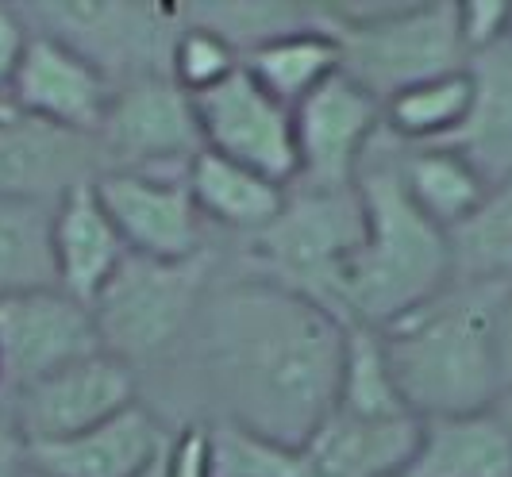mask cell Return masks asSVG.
Segmentation results:
<instances>
[{"instance_id":"6da1fadb","label":"cell","mask_w":512,"mask_h":477,"mask_svg":"<svg viewBox=\"0 0 512 477\" xmlns=\"http://www.w3.org/2000/svg\"><path fill=\"white\" fill-rule=\"evenodd\" d=\"M347 324L320 304L251 274L216 277L174 354L212 401V424H231L305 447L328 420L339 389Z\"/></svg>"},{"instance_id":"7a4b0ae2","label":"cell","mask_w":512,"mask_h":477,"mask_svg":"<svg viewBox=\"0 0 512 477\" xmlns=\"http://www.w3.org/2000/svg\"><path fill=\"white\" fill-rule=\"evenodd\" d=\"M509 281H451L401 320L378 327L401 401L416 420L486 412L501 401L493 327Z\"/></svg>"},{"instance_id":"3957f363","label":"cell","mask_w":512,"mask_h":477,"mask_svg":"<svg viewBox=\"0 0 512 477\" xmlns=\"http://www.w3.org/2000/svg\"><path fill=\"white\" fill-rule=\"evenodd\" d=\"M362 201V243L351 270L343 312L347 327H385L451 285L447 231L409 201L397 174V139L378 131L355 177Z\"/></svg>"},{"instance_id":"277c9868","label":"cell","mask_w":512,"mask_h":477,"mask_svg":"<svg viewBox=\"0 0 512 477\" xmlns=\"http://www.w3.org/2000/svg\"><path fill=\"white\" fill-rule=\"evenodd\" d=\"M359 189H289L270 227L243 239L239 274L274 281L347 324V270L362 243Z\"/></svg>"},{"instance_id":"5b68a950","label":"cell","mask_w":512,"mask_h":477,"mask_svg":"<svg viewBox=\"0 0 512 477\" xmlns=\"http://www.w3.org/2000/svg\"><path fill=\"white\" fill-rule=\"evenodd\" d=\"M212 281H216L212 251L178 262L128 254L124 266L97 293V301L89 304L101 351L128 362L135 374L139 366L174 358L205 304Z\"/></svg>"},{"instance_id":"8992f818","label":"cell","mask_w":512,"mask_h":477,"mask_svg":"<svg viewBox=\"0 0 512 477\" xmlns=\"http://www.w3.org/2000/svg\"><path fill=\"white\" fill-rule=\"evenodd\" d=\"M324 31H332L343 51V74L382 104L409 85L466 70L470 62L459 39V0L385 8L370 20L347 16Z\"/></svg>"},{"instance_id":"52a82bcc","label":"cell","mask_w":512,"mask_h":477,"mask_svg":"<svg viewBox=\"0 0 512 477\" xmlns=\"http://www.w3.org/2000/svg\"><path fill=\"white\" fill-rule=\"evenodd\" d=\"M104 170L135 174H178L205 151L193 97L178 89L170 74H147L116 85L101 131L93 135Z\"/></svg>"},{"instance_id":"ba28073f","label":"cell","mask_w":512,"mask_h":477,"mask_svg":"<svg viewBox=\"0 0 512 477\" xmlns=\"http://www.w3.org/2000/svg\"><path fill=\"white\" fill-rule=\"evenodd\" d=\"M378 131H382V101L339 70L293 108V143H297L293 185L351 189Z\"/></svg>"},{"instance_id":"9c48e42d","label":"cell","mask_w":512,"mask_h":477,"mask_svg":"<svg viewBox=\"0 0 512 477\" xmlns=\"http://www.w3.org/2000/svg\"><path fill=\"white\" fill-rule=\"evenodd\" d=\"M193 112H197L205 151L231 158L285 189L297 181L293 108L274 101L243 66L216 89L197 93Z\"/></svg>"},{"instance_id":"30bf717a","label":"cell","mask_w":512,"mask_h":477,"mask_svg":"<svg viewBox=\"0 0 512 477\" xmlns=\"http://www.w3.org/2000/svg\"><path fill=\"white\" fill-rule=\"evenodd\" d=\"M101 351L89 304L62 289L0 297V389H24L39 377Z\"/></svg>"},{"instance_id":"8fae6325","label":"cell","mask_w":512,"mask_h":477,"mask_svg":"<svg viewBox=\"0 0 512 477\" xmlns=\"http://www.w3.org/2000/svg\"><path fill=\"white\" fill-rule=\"evenodd\" d=\"M12 401L27 443H54L131 408L139 401V374L128 362L97 351L16 389Z\"/></svg>"},{"instance_id":"7c38bea8","label":"cell","mask_w":512,"mask_h":477,"mask_svg":"<svg viewBox=\"0 0 512 477\" xmlns=\"http://www.w3.org/2000/svg\"><path fill=\"white\" fill-rule=\"evenodd\" d=\"M39 16L47 20L43 35H54L81 51L93 66H101L112 85L135 77L166 74L158 70V54H166L178 27H166V8L154 4H43Z\"/></svg>"},{"instance_id":"4fadbf2b","label":"cell","mask_w":512,"mask_h":477,"mask_svg":"<svg viewBox=\"0 0 512 477\" xmlns=\"http://www.w3.org/2000/svg\"><path fill=\"white\" fill-rule=\"evenodd\" d=\"M93 189L131 254L178 262L208 251L205 220L189 197L185 177L104 170L93 177Z\"/></svg>"},{"instance_id":"5bb4252c","label":"cell","mask_w":512,"mask_h":477,"mask_svg":"<svg viewBox=\"0 0 512 477\" xmlns=\"http://www.w3.org/2000/svg\"><path fill=\"white\" fill-rule=\"evenodd\" d=\"M112 93L116 85L104 77L101 66H93L70 43L35 31L27 39L20 70L12 77V89L4 101L24 120H39V124L93 139L101 131Z\"/></svg>"},{"instance_id":"9a60e30c","label":"cell","mask_w":512,"mask_h":477,"mask_svg":"<svg viewBox=\"0 0 512 477\" xmlns=\"http://www.w3.org/2000/svg\"><path fill=\"white\" fill-rule=\"evenodd\" d=\"M97 174V139L24 116L0 124V197L54 204L66 189Z\"/></svg>"},{"instance_id":"2e32d148","label":"cell","mask_w":512,"mask_h":477,"mask_svg":"<svg viewBox=\"0 0 512 477\" xmlns=\"http://www.w3.org/2000/svg\"><path fill=\"white\" fill-rule=\"evenodd\" d=\"M174 439L151 404L135 401L120 416L104 420L70 439L31 443V470L47 477H135L154 462V454Z\"/></svg>"},{"instance_id":"e0dca14e","label":"cell","mask_w":512,"mask_h":477,"mask_svg":"<svg viewBox=\"0 0 512 477\" xmlns=\"http://www.w3.org/2000/svg\"><path fill=\"white\" fill-rule=\"evenodd\" d=\"M51 254L58 289L81 304L97 301V293L108 285V277L116 274L131 254L116 224L108 220L93 181H81L54 201Z\"/></svg>"},{"instance_id":"ac0fdd59","label":"cell","mask_w":512,"mask_h":477,"mask_svg":"<svg viewBox=\"0 0 512 477\" xmlns=\"http://www.w3.org/2000/svg\"><path fill=\"white\" fill-rule=\"evenodd\" d=\"M466 70L474 81L470 112L443 147L459 151L493 189L501 181H512V35L474 54Z\"/></svg>"},{"instance_id":"d6986e66","label":"cell","mask_w":512,"mask_h":477,"mask_svg":"<svg viewBox=\"0 0 512 477\" xmlns=\"http://www.w3.org/2000/svg\"><path fill=\"white\" fill-rule=\"evenodd\" d=\"M420 439L416 416L362 420L328 412V420L308 435L305 454L316 477H401Z\"/></svg>"},{"instance_id":"ffe728a7","label":"cell","mask_w":512,"mask_h":477,"mask_svg":"<svg viewBox=\"0 0 512 477\" xmlns=\"http://www.w3.org/2000/svg\"><path fill=\"white\" fill-rule=\"evenodd\" d=\"M401 477H512V431L497 408L420 420Z\"/></svg>"},{"instance_id":"44dd1931","label":"cell","mask_w":512,"mask_h":477,"mask_svg":"<svg viewBox=\"0 0 512 477\" xmlns=\"http://www.w3.org/2000/svg\"><path fill=\"white\" fill-rule=\"evenodd\" d=\"M185 185H189V197H193L205 224L239 231L243 239H251L262 227L274 224L278 212L285 208V197H289L285 185L212 151H201L189 162Z\"/></svg>"},{"instance_id":"7402d4cb","label":"cell","mask_w":512,"mask_h":477,"mask_svg":"<svg viewBox=\"0 0 512 477\" xmlns=\"http://www.w3.org/2000/svg\"><path fill=\"white\" fill-rule=\"evenodd\" d=\"M243 70L255 77L274 101L297 108L308 93H316L328 77L343 70V51H339L332 31H324V27L278 31L243 51Z\"/></svg>"},{"instance_id":"603a6c76","label":"cell","mask_w":512,"mask_h":477,"mask_svg":"<svg viewBox=\"0 0 512 477\" xmlns=\"http://www.w3.org/2000/svg\"><path fill=\"white\" fill-rule=\"evenodd\" d=\"M397 174H401L409 201L420 208V216H428L439 231L462 224L489 193L482 174L459 151H451L443 143L439 147L397 143Z\"/></svg>"},{"instance_id":"cb8c5ba5","label":"cell","mask_w":512,"mask_h":477,"mask_svg":"<svg viewBox=\"0 0 512 477\" xmlns=\"http://www.w3.org/2000/svg\"><path fill=\"white\" fill-rule=\"evenodd\" d=\"M470 97H474L470 70L420 81L382 104V127L405 147H436L462 127L470 112Z\"/></svg>"},{"instance_id":"d4e9b609","label":"cell","mask_w":512,"mask_h":477,"mask_svg":"<svg viewBox=\"0 0 512 477\" xmlns=\"http://www.w3.org/2000/svg\"><path fill=\"white\" fill-rule=\"evenodd\" d=\"M451 281H509L512 277V181L493 185L482 204L447 231Z\"/></svg>"},{"instance_id":"484cf974","label":"cell","mask_w":512,"mask_h":477,"mask_svg":"<svg viewBox=\"0 0 512 477\" xmlns=\"http://www.w3.org/2000/svg\"><path fill=\"white\" fill-rule=\"evenodd\" d=\"M54 204L0 197V297L58 289L51 254Z\"/></svg>"},{"instance_id":"4316f807","label":"cell","mask_w":512,"mask_h":477,"mask_svg":"<svg viewBox=\"0 0 512 477\" xmlns=\"http://www.w3.org/2000/svg\"><path fill=\"white\" fill-rule=\"evenodd\" d=\"M335 412L362 416V420L412 416L405 401H401V389H397L389 358H385L382 335L374 327H347L339 389H335Z\"/></svg>"},{"instance_id":"83f0119b","label":"cell","mask_w":512,"mask_h":477,"mask_svg":"<svg viewBox=\"0 0 512 477\" xmlns=\"http://www.w3.org/2000/svg\"><path fill=\"white\" fill-rule=\"evenodd\" d=\"M212 477H316L305 447H285L231 424L208 427Z\"/></svg>"},{"instance_id":"f1b7e54d","label":"cell","mask_w":512,"mask_h":477,"mask_svg":"<svg viewBox=\"0 0 512 477\" xmlns=\"http://www.w3.org/2000/svg\"><path fill=\"white\" fill-rule=\"evenodd\" d=\"M243 66V51L216 27H178L170 47V81L185 89L189 97L216 89Z\"/></svg>"},{"instance_id":"f546056e","label":"cell","mask_w":512,"mask_h":477,"mask_svg":"<svg viewBox=\"0 0 512 477\" xmlns=\"http://www.w3.org/2000/svg\"><path fill=\"white\" fill-rule=\"evenodd\" d=\"M512 35V0H459V39L466 58Z\"/></svg>"},{"instance_id":"4dcf8cb0","label":"cell","mask_w":512,"mask_h":477,"mask_svg":"<svg viewBox=\"0 0 512 477\" xmlns=\"http://www.w3.org/2000/svg\"><path fill=\"white\" fill-rule=\"evenodd\" d=\"M166 477H212V458H208V427L205 424L174 427V443H170Z\"/></svg>"},{"instance_id":"1f68e13d","label":"cell","mask_w":512,"mask_h":477,"mask_svg":"<svg viewBox=\"0 0 512 477\" xmlns=\"http://www.w3.org/2000/svg\"><path fill=\"white\" fill-rule=\"evenodd\" d=\"M31 470V443H27L16 401L8 389H0V477H24Z\"/></svg>"},{"instance_id":"d6a6232c","label":"cell","mask_w":512,"mask_h":477,"mask_svg":"<svg viewBox=\"0 0 512 477\" xmlns=\"http://www.w3.org/2000/svg\"><path fill=\"white\" fill-rule=\"evenodd\" d=\"M27 39H31V31H27L24 16H20L16 8L0 4V101H4L8 89H12V77H16L20 58H24V51H27Z\"/></svg>"},{"instance_id":"836d02e7","label":"cell","mask_w":512,"mask_h":477,"mask_svg":"<svg viewBox=\"0 0 512 477\" xmlns=\"http://www.w3.org/2000/svg\"><path fill=\"white\" fill-rule=\"evenodd\" d=\"M493 347H497V374H501V397L512 393V289L497 308V327H493Z\"/></svg>"},{"instance_id":"e575fe53","label":"cell","mask_w":512,"mask_h":477,"mask_svg":"<svg viewBox=\"0 0 512 477\" xmlns=\"http://www.w3.org/2000/svg\"><path fill=\"white\" fill-rule=\"evenodd\" d=\"M170 443H174V439H170ZM170 443H166L162 451L154 454V462L147 466V470H139L135 477H166V462H170Z\"/></svg>"},{"instance_id":"d590c367","label":"cell","mask_w":512,"mask_h":477,"mask_svg":"<svg viewBox=\"0 0 512 477\" xmlns=\"http://www.w3.org/2000/svg\"><path fill=\"white\" fill-rule=\"evenodd\" d=\"M497 412L505 416V424H509V431H512V393H509V397H501V401H497Z\"/></svg>"},{"instance_id":"8d00e7d4","label":"cell","mask_w":512,"mask_h":477,"mask_svg":"<svg viewBox=\"0 0 512 477\" xmlns=\"http://www.w3.org/2000/svg\"><path fill=\"white\" fill-rule=\"evenodd\" d=\"M8 120H16V108L8 101H0V124H8Z\"/></svg>"},{"instance_id":"74e56055","label":"cell","mask_w":512,"mask_h":477,"mask_svg":"<svg viewBox=\"0 0 512 477\" xmlns=\"http://www.w3.org/2000/svg\"><path fill=\"white\" fill-rule=\"evenodd\" d=\"M24 477H47V474H39V470H27Z\"/></svg>"}]
</instances>
